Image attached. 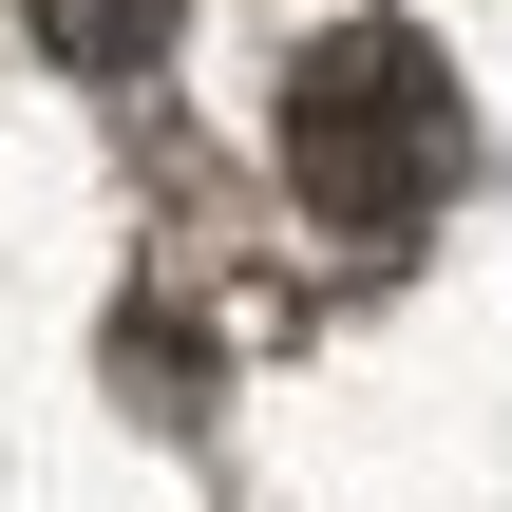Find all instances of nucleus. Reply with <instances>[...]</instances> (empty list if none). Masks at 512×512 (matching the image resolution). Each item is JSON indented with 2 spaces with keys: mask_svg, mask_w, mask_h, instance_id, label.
<instances>
[{
  "mask_svg": "<svg viewBox=\"0 0 512 512\" xmlns=\"http://www.w3.org/2000/svg\"><path fill=\"white\" fill-rule=\"evenodd\" d=\"M456 76H437V38L418 19H323L304 38V76H285V190L342 228V247H399L437 190H456Z\"/></svg>",
  "mask_w": 512,
  "mask_h": 512,
  "instance_id": "f257e3e1",
  "label": "nucleus"
},
{
  "mask_svg": "<svg viewBox=\"0 0 512 512\" xmlns=\"http://www.w3.org/2000/svg\"><path fill=\"white\" fill-rule=\"evenodd\" d=\"M38 38H57V57H95V76H114V57H152V0H38Z\"/></svg>",
  "mask_w": 512,
  "mask_h": 512,
  "instance_id": "f03ea898",
  "label": "nucleus"
}]
</instances>
